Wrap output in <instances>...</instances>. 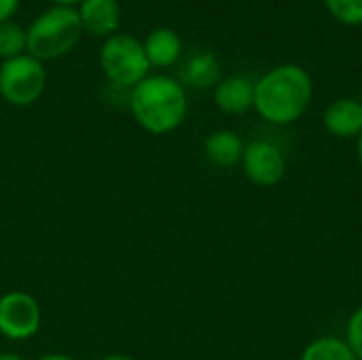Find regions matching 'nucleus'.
<instances>
[{
    "instance_id": "obj_2",
    "label": "nucleus",
    "mask_w": 362,
    "mask_h": 360,
    "mask_svg": "<svg viewBox=\"0 0 362 360\" xmlns=\"http://www.w3.org/2000/svg\"><path fill=\"white\" fill-rule=\"evenodd\" d=\"M127 102L136 123L153 136L176 132L189 112V95L185 85L168 74H148L134 89H129Z\"/></svg>"
},
{
    "instance_id": "obj_1",
    "label": "nucleus",
    "mask_w": 362,
    "mask_h": 360,
    "mask_svg": "<svg viewBox=\"0 0 362 360\" xmlns=\"http://www.w3.org/2000/svg\"><path fill=\"white\" fill-rule=\"evenodd\" d=\"M314 100V79L299 64H280L255 81V110L272 125L299 121Z\"/></svg>"
},
{
    "instance_id": "obj_11",
    "label": "nucleus",
    "mask_w": 362,
    "mask_h": 360,
    "mask_svg": "<svg viewBox=\"0 0 362 360\" xmlns=\"http://www.w3.org/2000/svg\"><path fill=\"white\" fill-rule=\"evenodd\" d=\"M151 68H170L182 55V38L172 28H155L142 40Z\"/></svg>"
},
{
    "instance_id": "obj_6",
    "label": "nucleus",
    "mask_w": 362,
    "mask_h": 360,
    "mask_svg": "<svg viewBox=\"0 0 362 360\" xmlns=\"http://www.w3.org/2000/svg\"><path fill=\"white\" fill-rule=\"evenodd\" d=\"M42 312L38 301L25 291L0 295V335L11 342H25L40 331Z\"/></svg>"
},
{
    "instance_id": "obj_21",
    "label": "nucleus",
    "mask_w": 362,
    "mask_h": 360,
    "mask_svg": "<svg viewBox=\"0 0 362 360\" xmlns=\"http://www.w3.org/2000/svg\"><path fill=\"white\" fill-rule=\"evenodd\" d=\"M0 360H25L17 352H0Z\"/></svg>"
},
{
    "instance_id": "obj_14",
    "label": "nucleus",
    "mask_w": 362,
    "mask_h": 360,
    "mask_svg": "<svg viewBox=\"0 0 362 360\" xmlns=\"http://www.w3.org/2000/svg\"><path fill=\"white\" fill-rule=\"evenodd\" d=\"M299 360H358L356 354L352 352V348L348 346V342L344 337H335V335H322L316 337L314 342H310Z\"/></svg>"
},
{
    "instance_id": "obj_8",
    "label": "nucleus",
    "mask_w": 362,
    "mask_h": 360,
    "mask_svg": "<svg viewBox=\"0 0 362 360\" xmlns=\"http://www.w3.org/2000/svg\"><path fill=\"white\" fill-rule=\"evenodd\" d=\"M76 13L83 32L100 38H108L121 28V2L119 0H81Z\"/></svg>"
},
{
    "instance_id": "obj_4",
    "label": "nucleus",
    "mask_w": 362,
    "mask_h": 360,
    "mask_svg": "<svg viewBox=\"0 0 362 360\" xmlns=\"http://www.w3.org/2000/svg\"><path fill=\"white\" fill-rule=\"evenodd\" d=\"M100 68L115 87L123 89H134L151 74L142 40L125 32L104 38L100 47Z\"/></svg>"
},
{
    "instance_id": "obj_19",
    "label": "nucleus",
    "mask_w": 362,
    "mask_h": 360,
    "mask_svg": "<svg viewBox=\"0 0 362 360\" xmlns=\"http://www.w3.org/2000/svg\"><path fill=\"white\" fill-rule=\"evenodd\" d=\"M36 360H76L74 356H68V354H59V352H53V354H45Z\"/></svg>"
},
{
    "instance_id": "obj_18",
    "label": "nucleus",
    "mask_w": 362,
    "mask_h": 360,
    "mask_svg": "<svg viewBox=\"0 0 362 360\" xmlns=\"http://www.w3.org/2000/svg\"><path fill=\"white\" fill-rule=\"evenodd\" d=\"M19 4H21V0H0V23L13 19Z\"/></svg>"
},
{
    "instance_id": "obj_9",
    "label": "nucleus",
    "mask_w": 362,
    "mask_h": 360,
    "mask_svg": "<svg viewBox=\"0 0 362 360\" xmlns=\"http://www.w3.org/2000/svg\"><path fill=\"white\" fill-rule=\"evenodd\" d=\"M322 125L335 138H358L362 134V102L354 98L333 100L322 112Z\"/></svg>"
},
{
    "instance_id": "obj_7",
    "label": "nucleus",
    "mask_w": 362,
    "mask_h": 360,
    "mask_svg": "<svg viewBox=\"0 0 362 360\" xmlns=\"http://www.w3.org/2000/svg\"><path fill=\"white\" fill-rule=\"evenodd\" d=\"M246 178L263 189H272L282 182L286 174V159L278 144L265 138H255L246 142L240 161Z\"/></svg>"
},
{
    "instance_id": "obj_10",
    "label": "nucleus",
    "mask_w": 362,
    "mask_h": 360,
    "mask_svg": "<svg viewBox=\"0 0 362 360\" xmlns=\"http://www.w3.org/2000/svg\"><path fill=\"white\" fill-rule=\"evenodd\" d=\"M214 104L225 115H246L255 110V83L242 74L221 79L214 87Z\"/></svg>"
},
{
    "instance_id": "obj_12",
    "label": "nucleus",
    "mask_w": 362,
    "mask_h": 360,
    "mask_svg": "<svg viewBox=\"0 0 362 360\" xmlns=\"http://www.w3.org/2000/svg\"><path fill=\"white\" fill-rule=\"evenodd\" d=\"M244 140L240 134L231 129H216L204 142V153L210 163L216 168H233L242 161L244 155Z\"/></svg>"
},
{
    "instance_id": "obj_23",
    "label": "nucleus",
    "mask_w": 362,
    "mask_h": 360,
    "mask_svg": "<svg viewBox=\"0 0 362 360\" xmlns=\"http://www.w3.org/2000/svg\"><path fill=\"white\" fill-rule=\"evenodd\" d=\"M102 360H136V359H132V356H127V354H108V356H104Z\"/></svg>"
},
{
    "instance_id": "obj_20",
    "label": "nucleus",
    "mask_w": 362,
    "mask_h": 360,
    "mask_svg": "<svg viewBox=\"0 0 362 360\" xmlns=\"http://www.w3.org/2000/svg\"><path fill=\"white\" fill-rule=\"evenodd\" d=\"M51 4H55V6H74L76 8V4L81 2V0H49Z\"/></svg>"
},
{
    "instance_id": "obj_15",
    "label": "nucleus",
    "mask_w": 362,
    "mask_h": 360,
    "mask_svg": "<svg viewBox=\"0 0 362 360\" xmlns=\"http://www.w3.org/2000/svg\"><path fill=\"white\" fill-rule=\"evenodd\" d=\"M28 51V32L15 19L0 23V62L23 55Z\"/></svg>"
},
{
    "instance_id": "obj_3",
    "label": "nucleus",
    "mask_w": 362,
    "mask_h": 360,
    "mask_svg": "<svg viewBox=\"0 0 362 360\" xmlns=\"http://www.w3.org/2000/svg\"><path fill=\"white\" fill-rule=\"evenodd\" d=\"M28 32V51L32 57L40 59L42 64L55 62L68 55L81 40L83 25L74 6H55L51 4L40 15H36Z\"/></svg>"
},
{
    "instance_id": "obj_5",
    "label": "nucleus",
    "mask_w": 362,
    "mask_h": 360,
    "mask_svg": "<svg viewBox=\"0 0 362 360\" xmlns=\"http://www.w3.org/2000/svg\"><path fill=\"white\" fill-rule=\"evenodd\" d=\"M47 89V68L30 53L0 62V98L17 108H28Z\"/></svg>"
},
{
    "instance_id": "obj_22",
    "label": "nucleus",
    "mask_w": 362,
    "mask_h": 360,
    "mask_svg": "<svg viewBox=\"0 0 362 360\" xmlns=\"http://www.w3.org/2000/svg\"><path fill=\"white\" fill-rule=\"evenodd\" d=\"M356 159H358V163L362 166V134L356 138Z\"/></svg>"
},
{
    "instance_id": "obj_13",
    "label": "nucleus",
    "mask_w": 362,
    "mask_h": 360,
    "mask_svg": "<svg viewBox=\"0 0 362 360\" xmlns=\"http://www.w3.org/2000/svg\"><path fill=\"white\" fill-rule=\"evenodd\" d=\"M221 62L214 53L199 51L189 57V62L182 68V81L195 89H208L216 87L221 81Z\"/></svg>"
},
{
    "instance_id": "obj_17",
    "label": "nucleus",
    "mask_w": 362,
    "mask_h": 360,
    "mask_svg": "<svg viewBox=\"0 0 362 360\" xmlns=\"http://www.w3.org/2000/svg\"><path fill=\"white\" fill-rule=\"evenodd\" d=\"M348 346L352 348V352L356 354V359L362 360V306H358L350 318H348V325H346V337Z\"/></svg>"
},
{
    "instance_id": "obj_16",
    "label": "nucleus",
    "mask_w": 362,
    "mask_h": 360,
    "mask_svg": "<svg viewBox=\"0 0 362 360\" xmlns=\"http://www.w3.org/2000/svg\"><path fill=\"white\" fill-rule=\"evenodd\" d=\"M325 6L339 23L348 28L362 25V0H325Z\"/></svg>"
}]
</instances>
